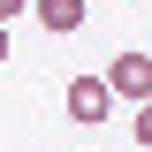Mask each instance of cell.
Instances as JSON below:
<instances>
[{
    "label": "cell",
    "mask_w": 152,
    "mask_h": 152,
    "mask_svg": "<svg viewBox=\"0 0 152 152\" xmlns=\"http://www.w3.org/2000/svg\"><path fill=\"white\" fill-rule=\"evenodd\" d=\"M31 15L46 23L53 38H69V31H84V0H31Z\"/></svg>",
    "instance_id": "obj_3"
},
{
    "label": "cell",
    "mask_w": 152,
    "mask_h": 152,
    "mask_svg": "<svg viewBox=\"0 0 152 152\" xmlns=\"http://www.w3.org/2000/svg\"><path fill=\"white\" fill-rule=\"evenodd\" d=\"M99 76H107L114 107H137V99H152V53H129V46H122V53H114Z\"/></svg>",
    "instance_id": "obj_2"
},
{
    "label": "cell",
    "mask_w": 152,
    "mask_h": 152,
    "mask_svg": "<svg viewBox=\"0 0 152 152\" xmlns=\"http://www.w3.org/2000/svg\"><path fill=\"white\" fill-rule=\"evenodd\" d=\"M61 107H69V122H76V129H99V122H114V91H107V76H69Z\"/></svg>",
    "instance_id": "obj_1"
},
{
    "label": "cell",
    "mask_w": 152,
    "mask_h": 152,
    "mask_svg": "<svg viewBox=\"0 0 152 152\" xmlns=\"http://www.w3.org/2000/svg\"><path fill=\"white\" fill-rule=\"evenodd\" d=\"M129 137H137V145L152 152V99H137V122H129Z\"/></svg>",
    "instance_id": "obj_4"
},
{
    "label": "cell",
    "mask_w": 152,
    "mask_h": 152,
    "mask_svg": "<svg viewBox=\"0 0 152 152\" xmlns=\"http://www.w3.org/2000/svg\"><path fill=\"white\" fill-rule=\"evenodd\" d=\"M0 61H8V23H0Z\"/></svg>",
    "instance_id": "obj_6"
},
{
    "label": "cell",
    "mask_w": 152,
    "mask_h": 152,
    "mask_svg": "<svg viewBox=\"0 0 152 152\" xmlns=\"http://www.w3.org/2000/svg\"><path fill=\"white\" fill-rule=\"evenodd\" d=\"M15 15H31V0H0V23H15Z\"/></svg>",
    "instance_id": "obj_5"
}]
</instances>
